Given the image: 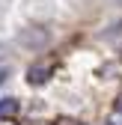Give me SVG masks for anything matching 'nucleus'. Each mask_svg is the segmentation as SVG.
Returning <instances> with one entry per match:
<instances>
[{
	"label": "nucleus",
	"mask_w": 122,
	"mask_h": 125,
	"mask_svg": "<svg viewBox=\"0 0 122 125\" xmlns=\"http://www.w3.org/2000/svg\"><path fill=\"white\" fill-rule=\"evenodd\" d=\"M18 101H15V98H0V116H3V119H9V116H15V113H18Z\"/></svg>",
	"instance_id": "f03ea898"
},
{
	"label": "nucleus",
	"mask_w": 122,
	"mask_h": 125,
	"mask_svg": "<svg viewBox=\"0 0 122 125\" xmlns=\"http://www.w3.org/2000/svg\"><path fill=\"white\" fill-rule=\"evenodd\" d=\"M6 74H9L6 69H0V83H3V81H6Z\"/></svg>",
	"instance_id": "7ed1b4c3"
},
{
	"label": "nucleus",
	"mask_w": 122,
	"mask_h": 125,
	"mask_svg": "<svg viewBox=\"0 0 122 125\" xmlns=\"http://www.w3.org/2000/svg\"><path fill=\"white\" fill-rule=\"evenodd\" d=\"M48 74H51L48 66H33V69L27 72V81H30V83H45V81H48Z\"/></svg>",
	"instance_id": "f257e3e1"
},
{
	"label": "nucleus",
	"mask_w": 122,
	"mask_h": 125,
	"mask_svg": "<svg viewBox=\"0 0 122 125\" xmlns=\"http://www.w3.org/2000/svg\"><path fill=\"white\" fill-rule=\"evenodd\" d=\"M74 125H81V122H74Z\"/></svg>",
	"instance_id": "39448f33"
},
{
	"label": "nucleus",
	"mask_w": 122,
	"mask_h": 125,
	"mask_svg": "<svg viewBox=\"0 0 122 125\" xmlns=\"http://www.w3.org/2000/svg\"><path fill=\"white\" fill-rule=\"evenodd\" d=\"M116 110H119V113H122V98H119V101H116Z\"/></svg>",
	"instance_id": "20e7f679"
}]
</instances>
